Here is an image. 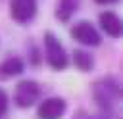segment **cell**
Returning <instances> with one entry per match:
<instances>
[{"label":"cell","mask_w":123,"mask_h":119,"mask_svg":"<svg viewBox=\"0 0 123 119\" xmlns=\"http://www.w3.org/2000/svg\"><path fill=\"white\" fill-rule=\"evenodd\" d=\"M77 119H85V115H79V117H77Z\"/></svg>","instance_id":"5bb4252c"},{"label":"cell","mask_w":123,"mask_h":119,"mask_svg":"<svg viewBox=\"0 0 123 119\" xmlns=\"http://www.w3.org/2000/svg\"><path fill=\"white\" fill-rule=\"evenodd\" d=\"M73 61H75V65H77L81 71H90L92 65H94L92 56L86 54L85 50H75V52H73Z\"/></svg>","instance_id":"30bf717a"},{"label":"cell","mask_w":123,"mask_h":119,"mask_svg":"<svg viewBox=\"0 0 123 119\" xmlns=\"http://www.w3.org/2000/svg\"><path fill=\"white\" fill-rule=\"evenodd\" d=\"M100 27L104 29L106 35H110L113 38L121 36V31H123L121 29V19L115 12H102L100 13Z\"/></svg>","instance_id":"52a82bcc"},{"label":"cell","mask_w":123,"mask_h":119,"mask_svg":"<svg viewBox=\"0 0 123 119\" xmlns=\"http://www.w3.org/2000/svg\"><path fill=\"white\" fill-rule=\"evenodd\" d=\"M37 113L40 119H60L65 113V100L63 98H48L38 106Z\"/></svg>","instance_id":"8992f818"},{"label":"cell","mask_w":123,"mask_h":119,"mask_svg":"<svg viewBox=\"0 0 123 119\" xmlns=\"http://www.w3.org/2000/svg\"><path fill=\"white\" fill-rule=\"evenodd\" d=\"M6 109H8V96H6V92L0 88V115H4Z\"/></svg>","instance_id":"8fae6325"},{"label":"cell","mask_w":123,"mask_h":119,"mask_svg":"<svg viewBox=\"0 0 123 119\" xmlns=\"http://www.w3.org/2000/svg\"><path fill=\"white\" fill-rule=\"evenodd\" d=\"M44 48H46V61L52 69L60 71V69H65L69 60H67V54L62 46V42L52 35V33H46L44 35Z\"/></svg>","instance_id":"7a4b0ae2"},{"label":"cell","mask_w":123,"mask_h":119,"mask_svg":"<svg viewBox=\"0 0 123 119\" xmlns=\"http://www.w3.org/2000/svg\"><path fill=\"white\" fill-rule=\"evenodd\" d=\"M85 119H102V117H85Z\"/></svg>","instance_id":"4fadbf2b"},{"label":"cell","mask_w":123,"mask_h":119,"mask_svg":"<svg viewBox=\"0 0 123 119\" xmlns=\"http://www.w3.org/2000/svg\"><path fill=\"white\" fill-rule=\"evenodd\" d=\"M38 96H40V86H38L35 81H29V79H27V81L17 83L15 92H13V102H15L17 107L25 109V107L33 106V104L38 100Z\"/></svg>","instance_id":"3957f363"},{"label":"cell","mask_w":123,"mask_h":119,"mask_svg":"<svg viewBox=\"0 0 123 119\" xmlns=\"http://www.w3.org/2000/svg\"><path fill=\"white\" fill-rule=\"evenodd\" d=\"M71 36L77 42L85 44V46H98L102 42V36H100L98 29H94V25L90 21H79V23H75L73 29H71Z\"/></svg>","instance_id":"277c9868"},{"label":"cell","mask_w":123,"mask_h":119,"mask_svg":"<svg viewBox=\"0 0 123 119\" xmlns=\"http://www.w3.org/2000/svg\"><path fill=\"white\" fill-rule=\"evenodd\" d=\"M23 69H25L23 60H19V58H6L0 63V79H10V77H15V75H21Z\"/></svg>","instance_id":"ba28073f"},{"label":"cell","mask_w":123,"mask_h":119,"mask_svg":"<svg viewBox=\"0 0 123 119\" xmlns=\"http://www.w3.org/2000/svg\"><path fill=\"white\" fill-rule=\"evenodd\" d=\"M96 4H115L117 0H94Z\"/></svg>","instance_id":"7c38bea8"},{"label":"cell","mask_w":123,"mask_h":119,"mask_svg":"<svg viewBox=\"0 0 123 119\" xmlns=\"http://www.w3.org/2000/svg\"><path fill=\"white\" fill-rule=\"evenodd\" d=\"M92 96H94V102L106 113H111L121 98V88L113 79H102L92 84Z\"/></svg>","instance_id":"6da1fadb"},{"label":"cell","mask_w":123,"mask_h":119,"mask_svg":"<svg viewBox=\"0 0 123 119\" xmlns=\"http://www.w3.org/2000/svg\"><path fill=\"white\" fill-rule=\"evenodd\" d=\"M77 0H58V8H56V17L60 21H67L73 12L77 10Z\"/></svg>","instance_id":"9c48e42d"},{"label":"cell","mask_w":123,"mask_h":119,"mask_svg":"<svg viewBox=\"0 0 123 119\" xmlns=\"http://www.w3.org/2000/svg\"><path fill=\"white\" fill-rule=\"evenodd\" d=\"M37 13V0H12L10 2V15L17 23H27Z\"/></svg>","instance_id":"5b68a950"}]
</instances>
